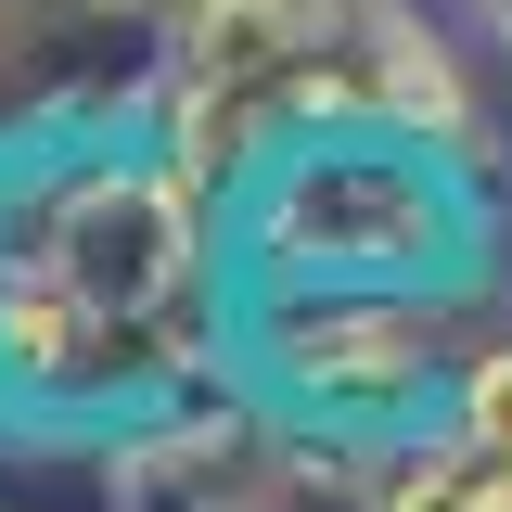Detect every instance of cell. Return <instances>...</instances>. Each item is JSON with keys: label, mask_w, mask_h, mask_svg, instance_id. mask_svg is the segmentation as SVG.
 <instances>
[{"label": "cell", "mask_w": 512, "mask_h": 512, "mask_svg": "<svg viewBox=\"0 0 512 512\" xmlns=\"http://www.w3.org/2000/svg\"><path fill=\"white\" fill-rule=\"evenodd\" d=\"M167 308H192V167L77 154L0 192V384L77 397Z\"/></svg>", "instance_id": "6da1fadb"}, {"label": "cell", "mask_w": 512, "mask_h": 512, "mask_svg": "<svg viewBox=\"0 0 512 512\" xmlns=\"http://www.w3.org/2000/svg\"><path fill=\"white\" fill-rule=\"evenodd\" d=\"M269 244H320V282H423L448 244L436 167L397 154V141H333V154H308L282 180Z\"/></svg>", "instance_id": "7a4b0ae2"}, {"label": "cell", "mask_w": 512, "mask_h": 512, "mask_svg": "<svg viewBox=\"0 0 512 512\" xmlns=\"http://www.w3.org/2000/svg\"><path fill=\"white\" fill-rule=\"evenodd\" d=\"M436 346H448V320L410 282H320V308L282 320V384L320 410H410L448 372Z\"/></svg>", "instance_id": "3957f363"}, {"label": "cell", "mask_w": 512, "mask_h": 512, "mask_svg": "<svg viewBox=\"0 0 512 512\" xmlns=\"http://www.w3.org/2000/svg\"><path fill=\"white\" fill-rule=\"evenodd\" d=\"M384 512H512V448H474L448 423V448H410L384 474Z\"/></svg>", "instance_id": "277c9868"}, {"label": "cell", "mask_w": 512, "mask_h": 512, "mask_svg": "<svg viewBox=\"0 0 512 512\" xmlns=\"http://www.w3.org/2000/svg\"><path fill=\"white\" fill-rule=\"evenodd\" d=\"M448 423H461L474 448H512V333H500V346H474V359L448 372Z\"/></svg>", "instance_id": "5b68a950"}]
</instances>
